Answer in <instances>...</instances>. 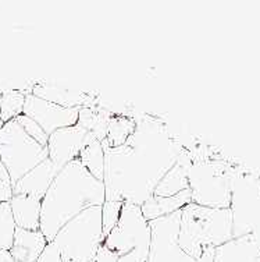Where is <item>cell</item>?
<instances>
[{
    "mask_svg": "<svg viewBox=\"0 0 260 262\" xmlns=\"http://www.w3.org/2000/svg\"><path fill=\"white\" fill-rule=\"evenodd\" d=\"M105 149V201L140 207L181 155L178 144L157 119L144 116L124 145Z\"/></svg>",
    "mask_w": 260,
    "mask_h": 262,
    "instance_id": "6da1fadb",
    "label": "cell"
},
{
    "mask_svg": "<svg viewBox=\"0 0 260 262\" xmlns=\"http://www.w3.org/2000/svg\"><path fill=\"white\" fill-rule=\"evenodd\" d=\"M105 184L77 158L61 169L40 201V227L48 243L78 213L105 202Z\"/></svg>",
    "mask_w": 260,
    "mask_h": 262,
    "instance_id": "7a4b0ae2",
    "label": "cell"
},
{
    "mask_svg": "<svg viewBox=\"0 0 260 262\" xmlns=\"http://www.w3.org/2000/svg\"><path fill=\"white\" fill-rule=\"evenodd\" d=\"M230 212L188 204L181 209L178 244L182 251L198 261L203 247L211 243H220L228 237Z\"/></svg>",
    "mask_w": 260,
    "mask_h": 262,
    "instance_id": "3957f363",
    "label": "cell"
},
{
    "mask_svg": "<svg viewBox=\"0 0 260 262\" xmlns=\"http://www.w3.org/2000/svg\"><path fill=\"white\" fill-rule=\"evenodd\" d=\"M63 262H93L105 243L102 207L88 208L61 227L53 238Z\"/></svg>",
    "mask_w": 260,
    "mask_h": 262,
    "instance_id": "277c9868",
    "label": "cell"
},
{
    "mask_svg": "<svg viewBox=\"0 0 260 262\" xmlns=\"http://www.w3.org/2000/svg\"><path fill=\"white\" fill-rule=\"evenodd\" d=\"M103 246L114 254L119 262H148L150 227L140 207L124 202L120 219L106 237Z\"/></svg>",
    "mask_w": 260,
    "mask_h": 262,
    "instance_id": "5b68a950",
    "label": "cell"
},
{
    "mask_svg": "<svg viewBox=\"0 0 260 262\" xmlns=\"http://www.w3.org/2000/svg\"><path fill=\"white\" fill-rule=\"evenodd\" d=\"M48 158V148L31 138L15 119L2 126L0 161L9 171L11 186Z\"/></svg>",
    "mask_w": 260,
    "mask_h": 262,
    "instance_id": "8992f818",
    "label": "cell"
},
{
    "mask_svg": "<svg viewBox=\"0 0 260 262\" xmlns=\"http://www.w3.org/2000/svg\"><path fill=\"white\" fill-rule=\"evenodd\" d=\"M181 211L150 221V246L148 262H196L178 244Z\"/></svg>",
    "mask_w": 260,
    "mask_h": 262,
    "instance_id": "52a82bcc",
    "label": "cell"
},
{
    "mask_svg": "<svg viewBox=\"0 0 260 262\" xmlns=\"http://www.w3.org/2000/svg\"><path fill=\"white\" fill-rule=\"evenodd\" d=\"M81 107H64L56 105L28 92L25 95L22 115L36 121L48 136L55 131L77 124Z\"/></svg>",
    "mask_w": 260,
    "mask_h": 262,
    "instance_id": "ba28073f",
    "label": "cell"
},
{
    "mask_svg": "<svg viewBox=\"0 0 260 262\" xmlns=\"http://www.w3.org/2000/svg\"><path fill=\"white\" fill-rule=\"evenodd\" d=\"M93 141H96L95 138L80 124L60 128L49 136V141H48L49 159L55 163V166L59 170H61L65 165H68L70 162L80 157L84 148Z\"/></svg>",
    "mask_w": 260,
    "mask_h": 262,
    "instance_id": "9c48e42d",
    "label": "cell"
},
{
    "mask_svg": "<svg viewBox=\"0 0 260 262\" xmlns=\"http://www.w3.org/2000/svg\"><path fill=\"white\" fill-rule=\"evenodd\" d=\"M59 171L60 170L55 166V163L48 158L15 183L13 186V194L30 195L42 201Z\"/></svg>",
    "mask_w": 260,
    "mask_h": 262,
    "instance_id": "30bf717a",
    "label": "cell"
},
{
    "mask_svg": "<svg viewBox=\"0 0 260 262\" xmlns=\"http://www.w3.org/2000/svg\"><path fill=\"white\" fill-rule=\"evenodd\" d=\"M48 240L40 230H25L17 227L10 254L14 262H36L45 250Z\"/></svg>",
    "mask_w": 260,
    "mask_h": 262,
    "instance_id": "8fae6325",
    "label": "cell"
},
{
    "mask_svg": "<svg viewBox=\"0 0 260 262\" xmlns=\"http://www.w3.org/2000/svg\"><path fill=\"white\" fill-rule=\"evenodd\" d=\"M31 94L40 99H45V101L64 106V107H84V106H90L93 103L86 94H82L80 91H71L68 88H59L46 82L35 84L31 88Z\"/></svg>",
    "mask_w": 260,
    "mask_h": 262,
    "instance_id": "7c38bea8",
    "label": "cell"
},
{
    "mask_svg": "<svg viewBox=\"0 0 260 262\" xmlns=\"http://www.w3.org/2000/svg\"><path fill=\"white\" fill-rule=\"evenodd\" d=\"M191 190L180 192L174 196H155L152 195L146 202L140 205V212L148 222L159 217L167 216L177 211H181L191 204Z\"/></svg>",
    "mask_w": 260,
    "mask_h": 262,
    "instance_id": "4fadbf2b",
    "label": "cell"
},
{
    "mask_svg": "<svg viewBox=\"0 0 260 262\" xmlns=\"http://www.w3.org/2000/svg\"><path fill=\"white\" fill-rule=\"evenodd\" d=\"M10 208L15 226L25 230H39L40 200L30 195H13Z\"/></svg>",
    "mask_w": 260,
    "mask_h": 262,
    "instance_id": "5bb4252c",
    "label": "cell"
},
{
    "mask_svg": "<svg viewBox=\"0 0 260 262\" xmlns=\"http://www.w3.org/2000/svg\"><path fill=\"white\" fill-rule=\"evenodd\" d=\"M188 170L190 165H185L184 155L181 154L178 161L170 170L167 171L160 183L155 188L153 195L155 196H174L180 192L190 190L188 183Z\"/></svg>",
    "mask_w": 260,
    "mask_h": 262,
    "instance_id": "9a60e30c",
    "label": "cell"
},
{
    "mask_svg": "<svg viewBox=\"0 0 260 262\" xmlns=\"http://www.w3.org/2000/svg\"><path fill=\"white\" fill-rule=\"evenodd\" d=\"M114 115H111L110 112L103 111V109L84 106L80 109L77 124H80L82 128H85L96 141L103 142L106 134H107V127H109L110 119Z\"/></svg>",
    "mask_w": 260,
    "mask_h": 262,
    "instance_id": "2e32d148",
    "label": "cell"
},
{
    "mask_svg": "<svg viewBox=\"0 0 260 262\" xmlns=\"http://www.w3.org/2000/svg\"><path fill=\"white\" fill-rule=\"evenodd\" d=\"M136 120L127 116H113L110 119L109 127H107V134H106L105 141L102 145L107 148H117V146L124 145L127 140L132 136L135 131Z\"/></svg>",
    "mask_w": 260,
    "mask_h": 262,
    "instance_id": "e0dca14e",
    "label": "cell"
},
{
    "mask_svg": "<svg viewBox=\"0 0 260 262\" xmlns=\"http://www.w3.org/2000/svg\"><path fill=\"white\" fill-rule=\"evenodd\" d=\"M81 163L85 166L96 180L103 182V174H105V149L102 142L93 141L88 146L84 148V151L80 154Z\"/></svg>",
    "mask_w": 260,
    "mask_h": 262,
    "instance_id": "ac0fdd59",
    "label": "cell"
},
{
    "mask_svg": "<svg viewBox=\"0 0 260 262\" xmlns=\"http://www.w3.org/2000/svg\"><path fill=\"white\" fill-rule=\"evenodd\" d=\"M28 92L21 90H9L2 92L0 96V121L5 124L7 121L14 120L22 115L25 103V95Z\"/></svg>",
    "mask_w": 260,
    "mask_h": 262,
    "instance_id": "d6986e66",
    "label": "cell"
},
{
    "mask_svg": "<svg viewBox=\"0 0 260 262\" xmlns=\"http://www.w3.org/2000/svg\"><path fill=\"white\" fill-rule=\"evenodd\" d=\"M15 229L17 226L11 213L10 202H0V250L10 251Z\"/></svg>",
    "mask_w": 260,
    "mask_h": 262,
    "instance_id": "ffe728a7",
    "label": "cell"
},
{
    "mask_svg": "<svg viewBox=\"0 0 260 262\" xmlns=\"http://www.w3.org/2000/svg\"><path fill=\"white\" fill-rule=\"evenodd\" d=\"M123 204L120 201H105L102 205V230H103V238L109 236V233L113 230L120 219Z\"/></svg>",
    "mask_w": 260,
    "mask_h": 262,
    "instance_id": "44dd1931",
    "label": "cell"
},
{
    "mask_svg": "<svg viewBox=\"0 0 260 262\" xmlns=\"http://www.w3.org/2000/svg\"><path fill=\"white\" fill-rule=\"evenodd\" d=\"M17 123L22 127V130L31 137V138H34L38 144H40L42 146H46L48 148V141H49V136L46 134L45 131L42 130V127L34 121L31 117L25 116V115H21L17 119Z\"/></svg>",
    "mask_w": 260,
    "mask_h": 262,
    "instance_id": "7402d4cb",
    "label": "cell"
},
{
    "mask_svg": "<svg viewBox=\"0 0 260 262\" xmlns=\"http://www.w3.org/2000/svg\"><path fill=\"white\" fill-rule=\"evenodd\" d=\"M36 262H63L61 261L60 251H59V248H57L55 243L50 242L46 244L45 250L42 251Z\"/></svg>",
    "mask_w": 260,
    "mask_h": 262,
    "instance_id": "603a6c76",
    "label": "cell"
},
{
    "mask_svg": "<svg viewBox=\"0 0 260 262\" xmlns=\"http://www.w3.org/2000/svg\"><path fill=\"white\" fill-rule=\"evenodd\" d=\"M95 262H119V259L109 248L102 244L98 250V254H96Z\"/></svg>",
    "mask_w": 260,
    "mask_h": 262,
    "instance_id": "cb8c5ba5",
    "label": "cell"
},
{
    "mask_svg": "<svg viewBox=\"0 0 260 262\" xmlns=\"http://www.w3.org/2000/svg\"><path fill=\"white\" fill-rule=\"evenodd\" d=\"M13 186L10 182L0 180V202H10L13 198Z\"/></svg>",
    "mask_w": 260,
    "mask_h": 262,
    "instance_id": "d4e9b609",
    "label": "cell"
},
{
    "mask_svg": "<svg viewBox=\"0 0 260 262\" xmlns=\"http://www.w3.org/2000/svg\"><path fill=\"white\" fill-rule=\"evenodd\" d=\"M0 262H14V259L11 257L10 251L0 250Z\"/></svg>",
    "mask_w": 260,
    "mask_h": 262,
    "instance_id": "484cf974",
    "label": "cell"
},
{
    "mask_svg": "<svg viewBox=\"0 0 260 262\" xmlns=\"http://www.w3.org/2000/svg\"><path fill=\"white\" fill-rule=\"evenodd\" d=\"M0 180H5V182H10V176H9V171L6 170V167L3 166L2 161H0Z\"/></svg>",
    "mask_w": 260,
    "mask_h": 262,
    "instance_id": "4316f807",
    "label": "cell"
},
{
    "mask_svg": "<svg viewBox=\"0 0 260 262\" xmlns=\"http://www.w3.org/2000/svg\"><path fill=\"white\" fill-rule=\"evenodd\" d=\"M196 262H206V257H200Z\"/></svg>",
    "mask_w": 260,
    "mask_h": 262,
    "instance_id": "83f0119b",
    "label": "cell"
},
{
    "mask_svg": "<svg viewBox=\"0 0 260 262\" xmlns=\"http://www.w3.org/2000/svg\"><path fill=\"white\" fill-rule=\"evenodd\" d=\"M0 96H2V92H0ZM2 126H3V123L0 121V128H2Z\"/></svg>",
    "mask_w": 260,
    "mask_h": 262,
    "instance_id": "f1b7e54d",
    "label": "cell"
},
{
    "mask_svg": "<svg viewBox=\"0 0 260 262\" xmlns=\"http://www.w3.org/2000/svg\"><path fill=\"white\" fill-rule=\"evenodd\" d=\"M93 262H95V261H93Z\"/></svg>",
    "mask_w": 260,
    "mask_h": 262,
    "instance_id": "f546056e",
    "label": "cell"
}]
</instances>
